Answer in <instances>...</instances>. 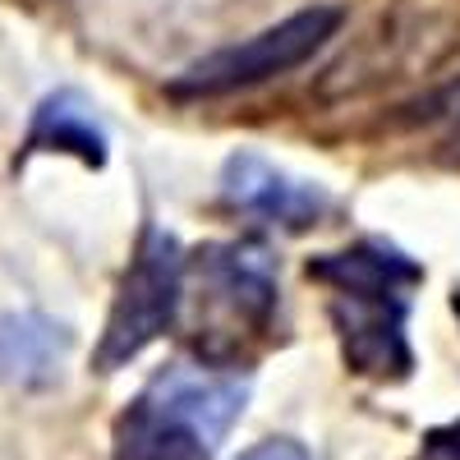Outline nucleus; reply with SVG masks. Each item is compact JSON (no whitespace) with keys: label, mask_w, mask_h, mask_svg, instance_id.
Masks as SVG:
<instances>
[{"label":"nucleus","mask_w":460,"mask_h":460,"mask_svg":"<svg viewBox=\"0 0 460 460\" xmlns=\"http://www.w3.org/2000/svg\"><path fill=\"white\" fill-rule=\"evenodd\" d=\"M309 277L327 290V318L345 368L373 382L410 377V290L424 281V267L387 240H359L341 253L314 258Z\"/></svg>","instance_id":"obj_1"},{"label":"nucleus","mask_w":460,"mask_h":460,"mask_svg":"<svg viewBox=\"0 0 460 460\" xmlns=\"http://www.w3.org/2000/svg\"><path fill=\"white\" fill-rule=\"evenodd\" d=\"M249 405V373L235 359H175L143 382L111 429V460H217Z\"/></svg>","instance_id":"obj_2"},{"label":"nucleus","mask_w":460,"mask_h":460,"mask_svg":"<svg viewBox=\"0 0 460 460\" xmlns=\"http://www.w3.org/2000/svg\"><path fill=\"white\" fill-rule=\"evenodd\" d=\"M184 304V249L171 230L162 226H143V240L125 267L120 295H115L106 332L97 345V368L115 373L134 364L152 341H162Z\"/></svg>","instance_id":"obj_3"},{"label":"nucleus","mask_w":460,"mask_h":460,"mask_svg":"<svg viewBox=\"0 0 460 460\" xmlns=\"http://www.w3.org/2000/svg\"><path fill=\"white\" fill-rule=\"evenodd\" d=\"M341 28V10L332 5H314L299 10L272 28H262L235 47H221L203 60H194L180 79H171V97H221L235 88H253L267 79H281V74L299 69L309 56H318Z\"/></svg>","instance_id":"obj_4"},{"label":"nucleus","mask_w":460,"mask_h":460,"mask_svg":"<svg viewBox=\"0 0 460 460\" xmlns=\"http://www.w3.org/2000/svg\"><path fill=\"white\" fill-rule=\"evenodd\" d=\"M194 272L203 281L208 309L221 314L230 327L262 332L277 314V267L272 253L258 244H208L194 258Z\"/></svg>","instance_id":"obj_5"},{"label":"nucleus","mask_w":460,"mask_h":460,"mask_svg":"<svg viewBox=\"0 0 460 460\" xmlns=\"http://www.w3.org/2000/svg\"><path fill=\"white\" fill-rule=\"evenodd\" d=\"M221 199L281 230H309L327 212V194L318 184L295 180L290 171L272 166L258 152H235L221 166Z\"/></svg>","instance_id":"obj_6"},{"label":"nucleus","mask_w":460,"mask_h":460,"mask_svg":"<svg viewBox=\"0 0 460 460\" xmlns=\"http://www.w3.org/2000/svg\"><path fill=\"white\" fill-rule=\"evenodd\" d=\"M69 345V327L47 314H5L0 318V382L5 387H47L60 377Z\"/></svg>","instance_id":"obj_7"},{"label":"nucleus","mask_w":460,"mask_h":460,"mask_svg":"<svg viewBox=\"0 0 460 460\" xmlns=\"http://www.w3.org/2000/svg\"><path fill=\"white\" fill-rule=\"evenodd\" d=\"M32 152H69L84 166H106V129L93 115V102L69 88L47 97L23 138V157H32Z\"/></svg>","instance_id":"obj_8"},{"label":"nucleus","mask_w":460,"mask_h":460,"mask_svg":"<svg viewBox=\"0 0 460 460\" xmlns=\"http://www.w3.org/2000/svg\"><path fill=\"white\" fill-rule=\"evenodd\" d=\"M419 460H460V419L429 429L419 442Z\"/></svg>","instance_id":"obj_9"},{"label":"nucleus","mask_w":460,"mask_h":460,"mask_svg":"<svg viewBox=\"0 0 460 460\" xmlns=\"http://www.w3.org/2000/svg\"><path fill=\"white\" fill-rule=\"evenodd\" d=\"M433 120L442 125L447 147H456V157H460V84H451V88L433 102Z\"/></svg>","instance_id":"obj_10"},{"label":"nucleus","mask_w":460,"mask_h":460,"mask_svg":"<svg viewBox=\"0 0 460 460\" xmlns=\"http://www.w3.org/2000/svg\"><path fill=\"white\" fill-rule=\"evenodd\" d=\"M235 460H314V456L295 438H267V442H253L249 451H240Z\"/></svg>","instance_id":"obj_11"},{"label":"nucleus","mask_w":460,"mask_h":460,"mask_svg":"<svg viewBox=\"0 0 460 460\" xmlns=\"http://www.w3.org/2000/svg\"><path fill=\"white\" fill-rule=\"evenodd\" d=\"M456 314H460V290H456Z\"/></svg>","instance_id":"obj_12"}]
</instances>
